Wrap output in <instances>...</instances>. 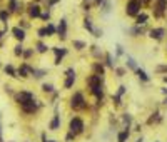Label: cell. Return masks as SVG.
<instances>
[{
  "label": "cell",
  "mask_w": 167,
  "mask_h": 142,
  "mask_svg": "<svg viewBox=\"0 0 167 142\" xmlns=\"http://www.w3.org/2000/svg\"><path fill=\"white\" fill-rule=\"evenodd\" d=\"M140 7H142V0H129V2H127V5H125L127 15H130V17L139 15Z\"/></svg>",
  "instance_id": "6da1fadb"
},
{
  "label": "cell",
  "mask_w": 167,
  "mask_h": 142,
  "mask_svg": "<svg viewBox=\"0 0 167 142\" xmlns=\"http://www.w3.org/2000/svg\"><path fill=\"white\" fill-rule=\"evenodd\" d=\"M69 129L72 134H80L84 130V120L80 119V117H74L69 124Z\"/></svg>",
  "instance_id": "7a4b0ae2"
},
{
  "label": "cell",
  "mask_w": 167,
  "mask_h": 142,
  "mask_svg": "<svg viewBox=\"0 0 167 142\" xmlns=\"http://www.w3.org/2000/svg\"><path fill=\"white\" fill-rule=\"evenodd\" d=\"M70 105H72L74 109H84L85 107L84 95L80 94V92H75V94L72 95V99H70Z\"/></svg>",
  "instance_id": "3957f363"
},
{
  "label": "cell",
  "mask_w": 167,
  "mask_h": 142,
  "mask_svg": "<svg viewBox=\"0 0 167 142\" xmlns=\"http://www.w3.org/2000/svg\"><path fill=\"white\" fill-rule=\"evenodd\" d=\"M30 100H34V94H32V92L22 90V92H19V94H17V102H19L20 105L27 104V102H30Z\"/></svg>",
  "instance_id": "277c9868"
},
{
  "label": "cell",
  "mask_w": 167,
  "mask_h": 142,
  "mask_svg": "<svg viewBox=\"0 0 167 142\" xmlns=\"http://www.w3.org/2000/svg\"><path fill=\"white\" fill-rule=\"evenodd\" d=\"M57 32H59V37L62 38V40L67 37V20L65 19L60 20V25H59V28H57Z\"/></svg>",
  "instance_id": "5b68a950"
},
{
  "label": "cell",
  "mask_w": 167,
  "mask_h": 142,
  "mask_svg": "<svg viewBox=\"0 0 167 142\" xmlns=\"http://www.w3.org/2000/svg\"><path fill=\"white\" fill-rule=\"evenodd\" d=\"M12 34H13V37H15L17 40H20V42L25 38V30H24V28H20V27H13L12 28Z\"/></svg>",
  "instance_id": "8992f818"
},
{
  "label": "cell",
  "mask_w": 167,
  "mask_h": 142,
  "mask_svg": "<svg viewBox=\"0 0 167 142\" xmlns=\"http://www.w3.org/2000/svg\"><path fill=\"white\" fill-rule=\"evenodd\" d=\"M28 15L32 17V19H37V17H40V7L35 3V5H30L28 7Z\"/></svg>",
  "instance_id": "52a82bcc"
},
{
  "label": "cell",
  "mask_w": 167,
  "mask_h": 142,
  "mask_svg": "<svg viewBox=\"0 0 167 142\" xmlns=\"http://www.w3.org/2000/svg\"><path fill=\"white\" fill-rule=\"evenodd\" d=\"M164 34H165L164 28H152L151 30V37L155 38V40H161V38L164 37Z\"/></svg>",
  "instance_id": "ba28073f"
},
{
  "label": "cell",
  "mask_w": 167,
  "mask_h": 142,
  "mask_svg": "<svg viewBox=\"0 0 167 142\" xmlns=\"http://www.w3.org/2000/svg\"><path fill=\"white\" fill-rule=\"evenodd\" d=\"M90 90H92V94H94L99 100H102V97H104V90H102V85L100 84L95 85V87H90Z\"/></svg>",
  "instance_id": "9c48e42d"
},
{
  "label": "cell",
  "mask_w": 167,
  "mask_h": 142,
  "mask_svg": "<svg viewBox=\"0 0 167 142\" xmlns=\"http://www.w3.org/2000/svg\"><path fill=\"white\" fill-rule=\"evenodd\" d=\"M22 109H24V111H25L27 114H34L35 109H37V104H35L34 100H30V102H27V104H24Z\"/></svg>",
  "instance_id": "30bf717a"
},
{
  "label": "cell",
  "mask_w": 167,
  "mask_h": 142,
  "mask_svg": "<svg viewBox=\"0 0 167 142\" xmlns=\"http://www.w3.org/2000/svg\"><path fill=\"white\" fill-rule=\"evenodd\" d=\"M74 82H75V74H70V75H67L65 82H64V87L65 89H70L74 85Z\"/></svg>",
  "instance_id": "8fae6325"
},
{
  "label": "cell",
  "mask_w": 167,
  "mask_h": 142,
  "mask_svg": "<svg viewBox=\"0 0 167 142\" xmlns=\"http://www.w3.org/2000/svg\"><path fill=\"white\" fill-rule=\"evenodd\" d=\"M89 85L90 87H95V85H99L100 84V75H92V77H89Z\"/></svg>",
  "instance_id": "7c38bea8"
},
{
  "label": "cell",
  "mask_w": 167,
  "mask_h": 142,
  "mask_svg": "<svg viewBox=\"0 0 167 142\" xmlns=\"http://www.w3.org/2000/svg\"><path fill=\"white\" fill-rule=\"evenodd\" d=\"M59 126H60V117H59V115H57V114H55L54 120H52V122H50V129H52V130H57V129H59Z\"/></svg>",
  "instance_id": "4fadbf2b"
},
{
  "label": "cell",
  "mask_w": 167,
  "mask_h": 142,
  "mask_svg": "<svg viewBox=\"0 0 167 142\" xmlns=\"http://www.w3.org/2000/svg\"><path fill=\"white\" fill-rule=\"evenodd\" d=\"M127 139H129V130H124V132L119 134V137H117V142H125Z\"/></svg>",
  "instance_id": "5bb4252c"
},
{
  "label": "cell",
  "mask_w": 167,
  "mask_h": 142,
  "mask_svg": "<svg viewBox=\"0 0 167 142\" xmlns=\"http://www.w3.org/2000/svg\"><path fill=\"white\" fill-rule=\"evenodd\" d=\"M136 72H137V75H139L140 80H144V82H147V80H149V75H147V74H145L142 69H136Z\"/></svg>",
  "instance_id": "9a60e30c"
},
{
  "label": "cell",
  "mask_w": 167,
  "mask_h": 142,
  "mask_svg": "<svg viewBox=\"0 0 167 142\" xmlns=\"http://www.w3.org/2000/svg\"><path fill=\"white\" fill-rule=\"evenodd\" d=\"M149 19L147 13H140V15H137V25H142V24H145Z\"/></svg>",
  "instance_id": "2e32d148"
},
{
  "label": "cell",
  "mask_w": 167,
  "mask_h": 142,
  "mask_svg": "<svg viewBox=\"0 0 167 142\" xmlns=\"http://www.w3.org/2000/svg\"><path fill=\"white\" fill-rule=\"evenodd\" d=\"M157 2V10H161V12H164L167 9V0H155Z\"/></svg>",
  "instance_id": "e0dca14e"
},
{
  "label": "cell",
  "mask_w": 167,
  "mask_h": 142,
  "mask_svg": "<svg viewBox=\"0 0 167 142\" xmlns=\"http://www.w3.org/2000/svg\"><path fill=\"white\" fill-rule=\"evenodd\" d=\"M5 74H9L10 77H17V70L13 69L12 65H7V67H5Z\"/></svg>",
  "instance_id": "ac0fdd59"
},
{
  "label": "cell",
  "mask_w": 167,
  "mask_h": 142,
  "mask_svg": "<svg viewBox=\"0 0 167 142\" xmlns=\"http://www.w3.org/2000/svg\"><path fill=\"white\" fill-rule=\"evenodd\" d=\"M7 20H9V12L7 10H0V22L7 24Z\"/></svg>",
  "instance_id": "d6986e66"
},
{
  "label": "cell",
  "mask_w": 167,
  "mask_h": 142,
  "mask_svg": "<svg viewBox=\"0 0 167 142\" xmlns=\"http://www.w3.org/2000/svg\"><path fill=\"white\" fill-rule=\"evenodd\" d=\"M54 52H55L57 59H62V57L67 54V50H65V49H54Z\"/></svg>",
  "instance_id": "ffe728a7"
},
{
  "label": "cell",
  "mask_w": 167,
  "mask_h": 142,
  "mask_svg": "<svg viewBox=\"0 0 167 142\" xmlns=\"http://www.w3.org/2000/svg\"><path fill=\"white\" fill-rule=\"evenodd\" d=\"M19 7H20V5L15 2V0H10V7H9L10 12H17V10H19Z\"/></svg>",
  "instance_id": "44dd1931"
},
{
  "label": "cell",
  "mask_w": 167,
  "mask_h": 142,
  "mask_svg": "<svg viewBox=\"0 0 167 142\" xmlns=\"http://www.w3.org/2000/svg\"><path fill=\"white\" fill-rule=\"evenodd\" d=\"M37 50L40 52V54H45V52H47V45L42 44V42H38V44H37Z\"/></svg>",
  "instance_id": "7402d4cb"
},
{
  "label": "cell",
  "mask_w": 167,
  "mask_h": 142,
  "mask_svg": "<svg viewBox=\"0 0 167 142\" xmlns=\"http://www.w3.org/2000/svg\"><path fill=\"white\" fill-rule=\"evenodd\" d=\"M84 27L87 28L89 32H94V27H92V22H90L89 19H85V20H84Z\"/></svg>",
  "instance_id": "603a6c76"
},
{
  "label": "cell",
  "mask_w": 167,
  "mask_h": 142,
  "mask_svg": "<svg viewBox=\"0 0 167 142\" xmlns=\"http://www.w3.org/2000/svg\"><path fill=\"white\" fill-rule=\"evenodd\" d=\"M45 30H47V35H54V34H55V27L52 25V24H47Z\"/></svg>",
  "instance_id": "cb8c5ba5"
},
{
  "label": "cell",
  "mask_w": 167,
  "mask_h": 142,
  "mask_svg": "<svg viewBox=\"0 0 167 142\" xmlns=\"http://www.w3.org/2000/svg\"><path fill=\"white\" fill-rule=\"evenodd\" d=\"M37 34H38V37H40V38H45V37H49V35H47V30H45V27L38 28V30H37Z\"/></svg>",
  "instance_id": "d4e9b609"
},
{
  "label": "cell",
  "mask_w": 167,
  "mask_h": 142,
  "mask_svg": "<svg viewBox=\"0 0 167 142\" xmlns=\"http://www.w3.org/2000/svg\"><path fill=\"white\" fill-rule=\"evenodd\" d=\"M74 47H75L77 50H82V49L85 47V44H84V42H80V40H74Z\"/></svg>",
  "instance_id": "484cf974"
},
{
  "label": "cell",
  "mask_w": 167,
  "mask_h": 142,
  "mask_svg": "<svg viewBox=\"0 0 167 142\" xmlns=\"http://www.w3.org/2000/svg\"><path fill=\"white\" fill-rule=\"evenodd\" d=\"M42 90L44 92H54V85L52 84H44L42 85Z\"/></svg>",
  "instance_id": "4316f807"
},
{
  "label": "cell",
  "mask_w": 167,
  "mask_h": 142,
  "mask_svg": "<svg viewBox=\"0 0 167 142\" xmlns=\"http://www.w3.org/2000/svg\"><path fill=\"white\" fill-rule=\"evenodd\" d=\"M13 54H15V55H22V54H24V47L19 44V45L15 47V50H13Z\"/></svg>",
  "instance_id": "83f0119b"
},
{
  "label": "cell",
  "mask_w": 167,
  "mask_h": 142,
  "mask_svg": "<svg viewBox=\"0 0 167 142\" xmlns=\"http://www.w3.org/2000/svg\"><path fill=\"white\" fill-rule=\"evenodd\" d=\"M127 65H129L130 69H134V70L137 69V65H136V60H132V59H129V62H127Z\"/></svg>",
  "instance_id": "f1b7e54d"
},
{
  "label": "cell",
  "mask_w": 167,
  "mask_h": 142,
  "mask_svg": "<svg viewBox=\"0 0 167 142\" xmlns=\"http://www.w3.org/2000/svg\"><path fill=\"white\" fill-rule=\"evenodd\" d=\"M94 69H95V70H97V72H100V74H104V67H102V65H100V64H95V65H94Z\"/></svg>",
  "instance_id": "f546056e"
},
{
  "label": "cell",
  "mask_w": 167,
  "mask_h": 142,
  "mask_svg": "<svg viewBox=\"0 0 167 142\" xmlns=\"http://www.w3.org/2000/svg\"><path fill=\"white\" fill-rule=\"evenodd\" d=\"M124 94H125V87L120 85V87H119V94H117V95H124Z\"/></svg>",
  "instance_id": "4dcf8cb0"
},
{
  "label": "cell",
  "mask_w": 167,
  "mask_h": 142,
  "mask_svg": "<svg viewBox=\"0 0 167 142\" xmlns=\"http://www.w3.org/2000/svg\"><path fill=\"white\" fill-rule=\"evenodd\" d=\"M40 17H42V19H44V20H47L49 17H50V12H45V13H40Z\"/></svg>",
  "instance_id": "1f68e13d"
},
{
  "label": "cell",
  "mask_w": 167,
  "mask_h": 142,
  "mask_svg": "<svg viewBox=\"0 0 167 142\" xmlns=\"http://www.w3.org/2000/svg\"><path fill=\"white\" fill-rule=\"evenodd\" d=\"M74 137H75V134H72V132H70V134H67V140H72Z\"/></svg>",
  "instance_id": "d6a6232c"
},
{
  "label": "cell",
  "mask_w": 167,
  "mask_h": 142,
  "mask_svg": "<svg viewBox=\"0 0 167 142\" xmlns=\"http://www.w3.org/2000/svg\"><path fill=\"white\" fill-rule=\"evenodd\" d=\"M124 122L129 124V122H130V115H127V114H125V115H124Z\"/></svg>",
  "instance_id": "836d02e7"
},
{
  "label": "cell",
  "mask_w": 167,
  "mask_h": 142,
  "mask_svg": "<svg viewBox=\"0 0 167 142\" xmlns=\"http://www.w3.org/2000/svg\"><path fill=\"white\" fill-rule=\"evenodd\" d=\"M95 37H102V30H94Z\"/></svg>",
  "instance_id": "e575fe53"
},
{
  "label": "cell",
  "mask_w": 167,
  "mask_h": 142,
  "mask_svg": "<svg viewBox=\"0 0 167 142\" xmlns=\"http://www.w3.org/2000/svg\"><path fill=\"white\" fill-rule=\"evenodd\" d=\"M22 55H25V57H27V59H28V57H30V55H32V50H25V52H24V54H22Z\"/></svg>",
  "instance_id": "d590c367"
},
{
  "label": "cell",
  "mask_w": 167,
  "mask_h": 142,
  "mask_svg": "<svg viewBox=\"0 0 167 142\" xmlns=\"http://www.w3.org/2000/svg\"><path fill=\"white\" fill-rule=\"evenodd\" d=\"M122 47H120V45H117V54H119V55H122Z\"/></svg>",
  "instance_id": "8d00e7d4"
},
{
  "label": "cell",
  "mask_w": 167,
  "mask_h": 142,
  "mask_svg": "<svg viewBox=\"0 0 167 142\" xmlns=\"http://www.w3.org/2000/svg\"><path fill=\"white\" fill-rule=\"evenodd\" d=\"M107 65H112V57L107 55Z\"/></svg>",
  "instance_id": "74e56055"
},
{
  "label": "cell",
  "mask_w": 167,
  "mask_h": 142,
  "mask_svg": "<svg viewBox=\"0 0 167 142\" xmlns=\"http://www.w3.org/2000/svg\"><path fill=\"white\" fill-rule=\"evenodd\" d=\"M59 0H50V5H54V3H57Z\"/></svg>",
  "instance_id": "f35d334b"
},
{
  "label": "cell",
  "mask_w": 167,
  "mask_h": 142,
  "mask_svg": "<svg viewBox=\"0 0 167 142\" xmlns=\"http://www.w3.org/2000/svg\"><path fill=\"white\" fill-rule=\"evenodd\" d=\"M144 2H151V0H144Z\"/></svg>",
  "instance_id": "ab89813d"
}]
</instances>
